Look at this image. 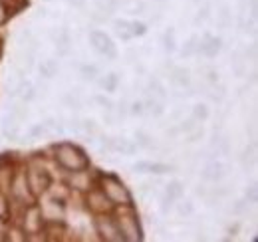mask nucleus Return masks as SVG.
Returning <instances> with one entry per match:
<instances>
[{
    "label": "nucleus",
    "mask_w": 258,
    "mask_h": 242,
    "mask_svg": "<svg viewBox=\"0 0 258 242\" xmlns=\"http://www.w3.org/2000/svg\"><path fill=\"white\" fill-rule=\"evenodd\" d=\"M56 159H58V163L64 169H68V171H84L90 165V161L84 155V151L78 149L76 145H70V143H64V145L58 147Z\"/></svg>",
    "instance_id": "obj_1"
},
{
    "label": "nucleus",
    "mask_w": 258,
    "mask_h": 242,
    "mask_svg": "<svg viewBox=\"0 0 258 242\" xmlns=\"http://www.w3.org/2000/svg\"><path fill=\"white\" fill-rule=\"evenodd\" d=\"M101 187H103V195L109 201H113L117 205H129L131 203V195L127 193V189L117 181L115 177H103Z\"/></svg>",
    "instance_id": "obj_2"
},
{
    "label": "nucleus",
    "mask_w": 258,
    "mask_h": 242,
    "mask_svg": "<svg viewBox=\"0 0 258 242\" xmlns=\"http://www.w3.org/2000/svg\"><path fill=\"white\" fill-rule=\"evenodd\" d=\"M115 226H117V230H119V234H121L123 240H141V228H139L135 216H131V214H127V216H117Z\"/></svg>",
    "instance_id": "obj_3"
},
{
    "label": "nucleus",
    "mask_w": 258,
    "mask_h": 242,
    "mask_svg": "<svg viewBox=\"0 0 258 242\" xmlns=\"http://www.w3.org/2000/svg\"><path fill=\"white\" fill-rule=\"evenodd\" d=\"M90 42H92V46L96 48L101 56H105V58H109V60H115V58H117V50H115L113 42H111L103 32H99V30L90 32Z\"/></svg>",
    "instance_id": "obj_4"
},
{
    "label": "nucleus",
    "mask_w": 258,
    "mask_h": 242,
    "mask_svg": "<svg viewBox=\"0 0 258 242\" xmlns=\"http://www.w3.org/2000/svg\"><path fill=\"white\" fill-rule=\"evenodd\" d=\"M97 230L105 240H123L119 230H117V226H115V222H111L107 218H99L97 220Z\"/></svg>",
    "instance_id": "obj_5"
},
{
    "label": "nucleus",
    "mask_w": 258,
    "mask_h": 242,
    "mask_svg": "<svg viewBox=\"0 0 258 242\" xmlns=\"http://www.w3.org/2000/svg\"><path fill=\"white\" fill-rule=\"evenodd\" d=\"M201 175H203L205 181H221L226 175V167L217 163V161H211V163H207V167L203 169Z\"/></svg>",
    "instance_id": "obj_6"
},
{
    "label": "nucleus",
    "mask_w": 258,
    "mask_h": 242,
    "mask_svg": "<svg viewBox=\"0 0 258 242\" xmlns=\"http://www.w3.org/2000/svg\"><path fill=\"white\" fill-rule=\"evenodd\" d=\"M219 50H221V40H219V38H211V36H205V42L197 44V52L205 54L207 58H213V56H217V54H219Z\"/></svg>",
    "instance_id": "obj_7"
},
{
    "label": "nucleus",
    "mask_w": 258,
    "mask_h": 242,
    "mask_svg": "<svg viewBox=\"0 0 258 242\" xmlns=\"http://www.w3.org/2000/svg\"><path fill=\"white\" fill-rule=\"evenodd\" d=\"M133 169L139 171V173H155V175H163V173L173 171L171 165H163V163H137Z\"/></svg>",
    "instance_id": "obj_8"
},
{
    "label": "nucleus",
    "mask_w": 258,
    "mask_h": 242,
    "mask_svg": "<svg viewBox=\"0 0 258 242\" xmlns=\"http://www.w3.org/2000/svg\"><path fill=\"white\" fill-rule=\"evenodd\" d=\"M28 185L32 187L34 193H42L48 187V175L44 171H30L28 173Z\"/></svg>",
    "instance_id": "obj_9"
},
{
    "label": "nucleus",
    "mask_w": 258,
    "mask_h": 242,
    "mask_svg": "<svg viewBox=\"0 0 258 242\" xmlns=\"http://www.w3.org/2000/svg\"><path fill=\"white\" fill-rule=\"evenodd\" d=\"M171 80H173V84H177L181 88L191 86V76H189V70H185V68H171Z\"/></svg>",
    "instance_id": "obj_10"
},
{
    "label": "nucleus",
    "mask_w": 258,
    "mask_h": 242,
    "mask_svg": "<svg viewBox=\"0 0 258 242\" xmlns=\"http://www.w3.org/2000/svg\"><path fill=\"white\" fill-rule=\"evenodd\" d=\"M2 133L8 137V139H16L18 137V119L10 113V117L6 115L2 119Z\"/></svg>",
    "instance_id": "obj_11"
},
{
    "label": "nucleus",
    "mask_w": 258,
    "mask_h": 242,
    "mask_svg": "<svg viewBox=\"0 0 258 242\" xmlns=\"http://www.w3.org/2000/svg\"><path fill=\"white\" fill-rule=\"evenodd\" d=\"M143 111L149 113V115H155V117L161 115L163 111H165V109H163V101H157L155 97H153V99L149 97V99L143 103Z\"/></svg>",
    "instance_id": "obj_12"
},
{
    "label": "nucleus",
    "mask_w": 258,
    "mask_h": 242,
    "mask_svg": "<svg viewBox=\"0 0 258 242\" xmlns=\"http://www.w3.org/2000/svg\"><path fill=\"white\" fill-rule=\"evenodd\" d=\"M40 74L44 76V78H54L56 74H58V62L56 60H46L42 66H40Z\"/></svg>",
    "instance_id": "obj_13"
},
{
    "label": "nucleus",
    "mask_w": 258,
    "mask_h": 242,
    "mask_svg": "<svg viewBox=\"0 0 258 242\" xmlns=\"http://www.w3.org/2000/svg\"><path fill=\"white\" fill-rule=\"evenodd\" d=\"M113 26H115V34H117L121 40H131V38H133V36H131V30H129L127 20H115Z\"/></svg>",
    "instance_id": "obj_14"
},
{
    "label": "nucleus",
    "mask_w": 258,
    "mask_h": 242,
    "mask_svg": "<svg viewBox=\"0 0 258 242\" xmlns=\"http://www.w3.org/2000/svg\"><path fill=\"white\" fill-rule=\"evenodd\" d=\"M183 195V185L179 181H173L171 185H167V191H165V197H169V199H179Z\"/></svg>",
    "instance_id": "obj_15"
},
{
    "label": "nucleus",
    "mask_w": 258,
    "mask_h": 242,
    "mask_svg": "<svg viewBox=\"0 0 258 242\" xmlns=\"http://www.w3.org/2000/svg\"><path fill=\"white\" fill-rule=\"evenodd\" d=\"M99 86L107 91H115V88H117V76L115 74H109V76L101 78L99 80Z\"/></svg>",
    "instance_id": "obj_16"
},
{
    "label": "nucleus",
    "mask_w": 258,
    "mask_h": 242,
    "mask_svg": "<svg viewBox=\"0 0 258 242\" xmlns=\"http://www.w3.org/2000/svg\"><path fill=\"white\" fill-rule=\"evenodd\" d=\"M135 139H137V143H139L141 147H147V149H153V147H155L153 141H151V137H149L147 133H143V131H137V133H135Z\"/></svg>",
    "instance_id": "obj_17"
},
{
    "label": "nucleus",
    "mask_w": 258,
    "mask_h": 242,
    "mask_svg": "<svg viewBox=\"0 0 258 242\" xmlns=\"http://www.w3.org/2000/svg\"><path fill=\"white\" fill-rule=\"evenodd\" d=\"M240 163H242V167H244V169H246L248 165H252V163H254V145H250L248 149H244L242 157H240Z\"/></svg>",
    "instance_id": "obj_18"
},
{
    "label": "nucleus",
    "mask_w": 258,
    "mask_h": 242,
    "mask_svg": "<svg viewBox=\"0 0 258 242\" xmlns=\"http://www.w3.org/2000/svg\"><path fill=\"white\" fill-rule=\"evenodd\" d=\"M228 24H230V10H228L226 4H223L221 6V22H219V26H221V30H226Z\"/></svg>",
    "instance_id": "obj_19"
},
{
    "label": "nucleus",
    "mask_w": 258,
    "mask_h": 242,
    "mask_svg": "<svg viewBox=\"0 0 258 242\" xmlns=\"http://www.w3.org/2000/svg\"><path fill=\"white\" fill-rule=\"evenodd\" d=\"M163 50L165 52H173L175 50V40H173V30H167L163 36Z\"/></svg>",
    "instance_id": "obj_20"
},
{
    "label": "nucleus",
    "mask_w": 258,
    "mask_h": 242,
    "mask_svg": "<svg viewBox=\"0 0 258 242\" xmlns=\"http://www.w3.org/2000/svg\"><path fill=\"white\" fill-rule=\"evenodd\" d=\"M64 103L68 107H72V109H82V97H78V95H74V93L66 95Z\"/></svg>",
    "instance_id": "obj_21"
},
{
    "label": "nucleus",
    "mask_w": 258,
    "mask_h": 242,
    "mask_svg": "<svg viewBox=\"0 0 258 242\" xmlns=\"http://www.w3.org/2000/svg\"><path fill=\"white\" fill-rule=\"evenodd\" d=\"M96 76H97L96 66H84V68H82V78H84L86 82H88V80H90V82H94V80H96Z\"/></svg>",
    "instance_id": "obj_22"
},
{
    "label": "nucleus",
    "mask_w": 258,
    "mask_h": 242,
    "mask_svg": "<svg viewBox=\"0 0 258 242\" xmlns=\"http://www.w3.org/2000/svg\"><path fill=\"white\" fill-rule=\"evenodd\" d=\"M195 52H197V36H193V38L183 46L181 54H183V56H193Z\"/></svg>",
    "instance_id": "obj_23"
},
{
    "label": "nucleus",
    "mask_w": 258,
    "mask_h": 242,
    "mask_svg": "<svg viewBox=\"0 0 258 242\" xmlns=\"http://www.w3.org/2000/svg\"><path fill=\"white\" fill-rule=\"evenodd\" d=\"M193 117H195V119L205 121L207 117H209V109H207L205 105H201V103H199V105H195V107H193Z\"/></svg>",
    "instance_id": "obj_24"
},
{
    "label": "nucleus",
    "mask_w": 258,
    "mask_h": 242,
    "mask_svg": "<svg viewBox=\"0 0 258 242\" xmlns=\"http://www.w3.org/2000/svg\"><path fill=\"white\" fill-rule=\"evenodd\" d=\"M82 129L90 135V139H92V135H96L97 133V125H96V121H92V119H86V121H82ZM88 139V141H90Z\"/></svg>",
    "instance_id": "obj_25"
},
{
    "label": "nucleus",
    "mask_w": 258,
    "mask_h": 242,
    "mask_svg": "<svg viewBox=\"0 0 258 242\" xmlns=\"http://www.w3.org/2000/svg\"><path fill=\"white\" fill-rule=\"evenodd\" d=\"M129 30H131V36L135 38V36H143L147 32V28L141 22H129Z\"/></svg>",
    "instance_id": "obj_26"
},
{
    "label": "nucleus",
    "mask_w": 258,
    "mask_h": 242,
    "mask_svg": "<svg viewBox=\"0 0 258 242\" xmlns=\"http://www.w3.org/2000/svg\"><path fill=\"white\" fill-rule=\"evenodd\" d=\"M177 211H179L181 216H191L193 211H195V207H193V203H191V201H185V203H181V205L177 207Z\"/></svg>",
    "instance_id": "obj_27"
},
{
    "label": "nucleus",
    "mask_w": 258,
    "mask_h": 242,
    "mask_svg": "<svg viewBox=\"0 0 258 242\" xmlns=\"http://www.w3.org/2000/svg\"><path fill=\"white\" fill-rule=\"evenodd\" d=\"M195 117L193 119H185V121H181V125H179V127H177V129H179V133H185V131H187V133H189V131H193L195 127H197V123H195Z\"/></svg>",
    "instance_id": "obj_28"
},
{
    "label": "nucleus",
    "mask_w": 258,
    "mask_h": 242,
    "mask_svg": "<svg viewBox=\"0 0 258 242\" xmlns=\"http://www.w3.org/2000/svg\"><path fill=\"white\" fill-rule=\"evenodd\" d=\"M209 10H211V4H205V6L199 10V14H197V18H195V24H201L203 20H207V18H209Z\"/></svg>",
    "instance_id": "obj_29"
},
{
    "label": "nucleus",
    "mask_w": 258,
    "mask_h": 242,
    "mask_svg": "<svg viewBox=\"0 0 258 242\" xmlns=\"http://www.w3.org/2000/svg\"><path fill=\"white\" fill-rule=\"evenodd\" d=\"M44 125H46L48 131H54V133H62V131H64V127H62L56 119H46Z\"/></svg>",
    "instance_id": "obj_30"
},
{
    "label": "nucleus",
    "mask_w": 258,
    "mask_h": 242,
    "mask_svg": "<svg viewBox=\"0 0 258 242\" xmlns=\"http://www.w3.org/2000/svg\"><path fill=\"white\" fill-rule=\"evenodd\" d=\"M48 129H46V125L44 123H38V125H34L32 129H30V135L32 137H40V135H44Z\"/></svg>",
    "instance_id": "obj_31"
},
{
    "label": "nucleus",
    "mask_w": 258,
    "mask_h": 242,
    "mask_svg": "<svg viewBox=\"0 0 258 242\" xmlns=\"http://www.w3.org/2000/svg\"><path fill=\"white\" fill-rule=\"evenodd\" d=\"M189 133H191V135H189V139H187L189 143H195V141L203 139V135H205V131H203V129H197V127H195L193 131H189Z\"/></svg>",
    "instance_id": "obj_32"
},
{
    "label": "nucleus",
    "mask_w": 258,
    "mask_h": 242,
    "mask_svg": "<svg viewBox=\"0 0 258 242\" xmlns=\"http://www.w3.org/2000/svg\"><path fill=\"white\" fill-rule=\"evenodd\" d=\"M96 101L99 103V105H103V107H105L107 111H111V109H113V103H111V101H109L107 97H101V95H97Z\"/></svg>",
    "instance_id": "obj_33"
},
{
    "label": "nucleus",
    "mask_w": 258,
    "mask_h": 242,
    "mask_svg": "<svg viewBox=\"0 0 258 242\" xmlns=\"http://www.w3.org/2000/svg\"><path fill=\"white\" fill-rule=\"evenodd\" d=\"M244 209H246V201H236V205L230 209V212L232 214H240V212H244Z\"/></svg>",
    "instance_id": "obj_34"
},
{
    "label": "nucleus",
    "mask_w": 258,
    "mask_h": 242,
    "mask_svg": "<svg viewBox=\"0 0 258 242\" xmlns=\"http://www.w3.org/2000/svg\"><path fill=\"white\" fill-rule=\"evenodd\" d=\"M246 199H248L250 203H256V185H250V187L246 189Z\"/></svg>",
    "instance_id": "obj_35"
},
{
    "label": "nucleus",
    "mask_w": 258,
    "mask_h": 242,
    "mask_svg": "<svg viewBox=\"0 0 258 242\" xmlns=\"http://www.w3.org/2000/svg\"><path fill=\"white\" fill-rule=\"evenodd\" d=\"M125 115H127V103H125V101H119V103H117V117L123 119Z\"/></svg>",
    "instance_id": "obj_36"
},
{
    "label": "nucleus",
    "mask_w": 258,
    "mask_h": 242,
    "mask_svg": "<svg viewBox=\"0 0 258 242\" xmlns=\"http://www.w3.org/2000/svg\"><path fill=\"white\" fill-rule=\"evenodd\" d=\"M131 113H133V115H141V113H143V103H139V101L131 103Z\"/></svg>",
    "instance_id": "obj_37"
},
{
    "label": "nucleus",
    "mask_w": 258,
    "mask_h": 242,
    "mask_svg": "<svg viewBox=\"0 0 258 242\" xmlns=\"http://www.w3.org/2000/svg\"><path fill=\"white\" fill-rule=\"evenodd\" d=\"M8 214V209H6V199L4 197H0V218L4 220V216Z\"/></svg>",
    "instance_id": "obj_38"
},
{
    "label": "nucleus",
    "mask_w": 258,
    "mask_h": 242,
    "mask_svg": "<svg viewBox=\"0 0 258 242\" xmlns=\"http://www.w3.org/2000/svg\"><path fill=\"white\" fill-rule=\"evenodd\" d=\"M68 127H70V131H80V129H82V123H80V121H76V119H72Z\"/></svg>",
    "instance_id": "obj_39"
},
{
    "label": "nucleus",
    "mask_w": 258,
    "mask_h": 242,
    "mask_svg": "<svg viewBox=\"0 0 258 242\" xmlns=\"http://www.w3.org/2000/svg\"><path fill=\"white\" fill-rule=\"evenodd\" d=\"M6 22V10H4V6L0 4V24H4Z\"/></svg>",
    "instance_id": "obj_40"
},
{
    "label": "nucleus",
    "mask_w": 258,
    "mask_h": 242,
    "mask_svg": "<svg viewBox=\"0 0 258 242\" xmlns=\"http://www.w3.org/2000/svg\"><path fill=\"white\" fill-rule=\"evenodd\" d=\"M103 119L107 121L109 125H115V117H113V115H109V113H103Z\"/></svg>",
    "instance_id": "obj_41"
},
{
    "label": "nucleus",
    "mask_w": 258,
    "mask_h": 242,
    "mask_svg": "<svg viewBox=\"0 0 258 242\" xmlns=\"http://www.w3.org/2000/svg\"><path fill=\"white\" fill-rule=\"evenodd\" d=\"M195 193H197L199 197H205V195H207V189H203V187H199V189H197Z\"/></svg>",
    "instance_id": "obj_42"
},
{
    "label": "nucleus",
    "mask_w": 258,
    "mask_h": 242,
    "mask_svg": "<svg viewBox=\"0 0 258 242\" xmlns=\"http://www.w3.org/2000/svg\"><path fill=\"white\" fill-rule=\"evenodd\" d=\"M183 115V109H177V111H173V119H179Z\"/></svg>",
    "instance_id": "obj_43"
},
{
    "label": "nucleus",
    "mask_w": 258,
    "mask_h": 242,
    "mask_svg": "<svg viewBox=\"0 0 258 242\" xmlns=\"http://www.w3.org/2000/svg\"><path fill=\"white\" fill-rule=\"evenodd\" d=\"M0 226H2V218H0Z\"/></svg>",
    "instance_id": "obj_44"
},
{
    "label": "nucleus",
    "mask_w": 258,
    "mask_h": 242,
    "mask_svg": "<svg viewBox=\"0 0 258 242\" xmlns=\"http://www.w3.org/2000/svg\"><path fill=\"white\" fill-rule=\"evenodd\" d=\"M193 2H199V0H193Z\"/></svg>",
    "instance_id": "obj_45"
},
{
    "label": "nucleus",
    "mask_w": 258,
    "mask_h": 242,
    "mask_svg": "<svg viewBox=\"0 0 258 242\" xmlns=\"http://www.w3.org/2000/svg\"><path fill=\"white\" fill-rule=\"evenodd\" d=\"M157 2H163V0H157Z\"/></svg>",
    "instance_id": "obj_46"
}]
</instances>
